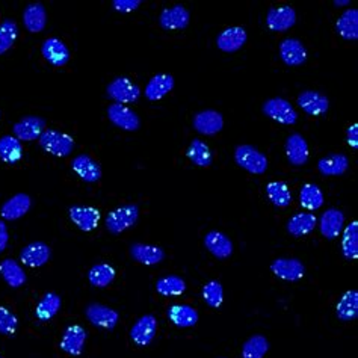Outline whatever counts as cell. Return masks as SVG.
<instances>
[{
  "instance_id": "cell-1",
  "label": "cell",
  "mask_w": 358,
  "mask_h": 358,
  "mask_svg": "<svg viewBox=\"0 0 358 358\" xmlns=\"http://www.w3.org/2000/svg\"><path fill=\"white\" fill-rule=\"evenodd\" d=\"M234 161L241 168L251 174H256V176H260L268 170L266 156L252 145H239L236 148Z\"/></svg>"
},
{
  "instance_id": "cell-2",
  "label": "cell",
  "mask_w": 358,
  "mask_h": 358,
  "mask_svg": "<svg viewBox=\"0 0 358 358\" xmlns=\"http://www.w3.org/2000/svg\"><path fill=\"white\" fill-rule=\"evenodd\" d=\"M38 139L42 150L56 157H65L74 150L73 138L58 130H44Z\"/></svg>"
},
{
  "instance_id": "cell-3",
  "label": "cell",
  "mask_w": 358,
  "mask_h": 358,
  "mask_svg": "<svg viewBox=\"0 0 358 358\" xmlns=\"http://www.w3.org/2000/svg\"><path fill=\"white\" fill-rule=\"evenodd\" d=\"M139 207L136 204H126L112 211L106 216V229L112 234H120L138 222Z\"/></svg>"
},
{
  "instance_id": "cell-4",
  "label": "cell",
  "mask_w": 358,
  "mask_h": 358,
  "mask_svg": "<svg viewBox=\"0 0 358 358\" xmlns=\"http://www.w3.org/2000/svg\"><path fill=\"white\" fill-rule=\"evenodd\" d=\"M106 94L111 100L118 104L135 103L141 97V90L127 77H117L108 85Z\"/></svg>"
},
{
  "instance_id": "cell-5",
  "label": "cell",
  "mask_w": 358,
  "mask_h": 358,
  "mask_svg": "<svg viewBox=\"0 0 358 358\" xmlns=\"http://www.w3.org/2000/svg\"><path fill=\"white\" fill-rule=\"evenodd\" d=\"M261 109H263V113L266 117L286 126H293L296 121H298V113L293 109L291 101L280 97L266 100Z\"/></svg>"
},
{
  "instance_id": "cell-6",
  "label": "cell",
  "mask_w": 358,
  "mask_h": 358,
  "mask_svg": "<svg viewBox=\"0 0 358 358\" xmlns=\"http://www.w3.org/2000/svg\"><path fill=\"white\" fill-rule=\"evenodd\" d=\"M108 117L111 120L112 124H115L117 127L127 130V132H135L141 126V120L136 115V113L124 106V104L113 103L108 108Z\"/></svg>"
},
{
  "instance_id": "cell-7",
  "label": "cell",
  "mask_w": 358,
  "mask_h": 358,
  "mask_svg": "<svg viewBox=\"0 0 358 358\" xmlns=\"http://www.w3.org/2000/svg\"><path fill=\"white\" fill-rule=\"evenodd\" d=\"M86 313V318L91 322L92 325L95 327H100L104 329H113L118 324V313L115 310H112L106 305L103 304H97V302H92L90 304L88 307L85 310Z\"/></svg>"
},
{
  "instance_id": "cell-8",
  "label": "cell",
  "mask_w": 358,
  "mask_h": 358,
  "mask_svg": "<svg viewBox=\"0 0 358 358\" xmlns=\"http://www.w3.org/2000/svg\"><path fill=\"white\" fill-rule=\"evenodd\" d=\"M224 127V118L218 111L207 109L198 112L194 117V129L198 133L213 136L220 133Z\"/></svg>"
},
{
  "instance_id": "cell-9",
  "label": "cell",
  "mask_w": 358,
  "mask_h": 358,
  "mask_svg": "<svg viewBox=\"0 0 358 358\" xmlns=\"http://www.w3.org/2000/svg\"><path fill=\"white\" fill-rule=\"evenodd\" d=\"M296 23V13L291 6H278L270 8L266 15V24L274 32H286L289 31Z\"/></svg>"
},
{
  "instance_id": "cell-10",
  "label": "cell",
  "mask_w": 358,
  "mask_h": 358,
  "mask_svg": "<svg viewBox=\"0 0 358 358\" xmlns=\"http://www.w3.org/2000/svg\"><path fill=\"white\" fill-rule=\"evenodd\" d=\"M46 120L41 117L29 115L22 118L19 123L14 124V135L19 141H35L44 132Z\"/></svg>"
},
{
  "instance_id": "cell-11",
  "label": "cell",
  "mask_w": 358,
  "mask_h": 358,
  "mask_svg": "<svg viewBox=\"0 0 358 358\" xmlns=\"http://www.w3.org/2000/svg\"><path fill=\"white\" fill-rule=\"evenodd\" d=\"M157 331V320L153 314H145V316L139 318L135 325L130 329V337L138 346H148L156 336Z\"/></svg>"
},
{
  "instance_id": "cell-12",
  "label": "cell",
  "mask_w": 358,
  "mask_h": 358,
  "mask_svg": "<svg viewBox=\"0 0 358 358\" xmlns=\"http://www.w3.org/2000/svg\"><path fill=\"white\" fill-rule=\"evenodd\" d=\"M189 22L190 14L183 5H176L172 8H168V10H163L159 17L161 28L165 31L185 29L189 26Z\"/></svg>"
},
{
  "instance_id": "cell-13",
  "label": "cell",
  "mask_w": 358,
  "mask_h": 358,
  "mask_svg": "<svg viewBox=\"0 0 358 358\" xmlns=\"http://www.w3.org/2000/svg\"><path fill=\"white\" fill-rule=\"evenodd\" d=\"M345 225V215L339 209L331 207L328 211L322 213L319 220V229L324 238L333 241L339 238V234L342 233Z\"/></svg>"
},
{
  "instance_id": "cell-14",
  "label": "cell",
  "mask_w": 358,
  "mask_h": 358,
  "mask_svg": "<svg viewBox=\"0 0 358 358\" xmlns=\"http://www.w3.org/2000/svg\"><path fill=\"white\" fill-rule=\"evenodd\" d=\"M270 270L284 282H298L305 274V268L298 259H277L270 265Z\"/></svg>"
},
{
  "instance_id": "cell-15",
  "label": "cell",
  "mask_w": 358,
  "mask_h": 358,
  "mask_svg": "<svg viewBox=\"0 0 358 358\" xmlns=\"http://www.w3.org/2000/svg\"><path fill=\"white\" fill-rule=\"evenodd\" d=\"M280 58L286 65L298 67L307 60V49L300 40L286 38L280 44Z\"/></svg>"
},
{
  "instance_id": "cell-16",
  "label": "cell",
  "mask_w": 358,
  "mask_h": 358,
  "mask_svg": "<svg viewBox=\"0 0 358 358\" xmlns=\"http://www.w3.org/2000/svg\"><path fill=\"white\" fill-rule=\"evenodd\" d=\"M247 42V31L239 26L222 31L216 38V46L225 54H234L241 50Z\"/></svg>"
},
{
  "instance_id": "cell-17",
  "label": "cell",
  "mask_w": 358,
  "mask_h": 358,
  "mask_svg": "<svg viewBox=\"0 0 358 358\" xmlns=\"http://www.w3.org/2000/svg\"><path fill=\"white\" fill-rule=\"evenodd\" d=\"M51 251L44 242H32L20 251L22 263L29 268H40L50 260Z\"/></svg>"
},
{
  "instance_id": "cell-18",
  "label": "cell",
  "mask_w": 358,
  "mask_h": 358,
  "mask_svg": "<svg viewBox=\"0 0 358 358\" xmlns=\"http://www.w3.org/2000/svg\"><path fill=\"white\" fill-rule=\"evenodd\" d=\"M298 106L311 117H319L329 108L327 95L318 91H304L298 95Z\"/></svg>"
},
{
  "instance_id": "cell-19",
  "label": "cell",
  "mask_w": 358,
  "mask_h": 358,
  "mask_svg": "<svg viewBox=\"0 0 358 358\" xmlns=\"http://www.w3.org/2000/svg\"><path fill=\"white\" fill-rule=\"evenodd\" d=\"M70 220L82 231H92L99 225L100 212L91 206H73L70 209Z\"/></svg>"
},
{
  "instance_id": "cell-20",
  "label": "cell",
  "mask_w": 358,
  "mask_h": 358,
  "mask_svg": "<svg viewBox=\"0 0 358 358\" xmlns=\"http://www.w3.org/2000/svg\"><path fill=\"white\" fill-rule=\"evenodd\" d=\"M286 154L293 167H302L309 161V144L304 136L293 133L286 141Z\"/></svg>"
},
{
  "instance_id": "cell-21",
  "label": "cell",
  "mask_w": 358,
  "mask_h": 358,
  "mask_svg": "<svg viewBox=\"0 0 358 358\" xmlns=\"http://www.w3.org/2000/svg\"><path fill=\"white\" fill-rule=\"evenodd\" d=\"M72 168L86 183H95L101 179L100 165L86 154L76 156L72 162Z\"/></svg>"
},
{
  "instance_id": "cell-22",
  "label": "cell",
  "mask_w": 358,
  "mask_h": 358,
  "mask_svg": "<svg viewBox=\"0 0 358 358\" xmlns=\"http://www.w3.org/2000/svg\"><path fill=\"white\" fill-rule=\"evenodd\" d=\"M85 340H86L85 328H82L81 325H70L65 329L64 337H63V340H60L59 346L68 355L77 357V355H81L83 351Z\"/></svg>"
},
{
  "instance_id": "cell-23",
  "label": "cell",
  "mask_w": 358,
  "mask_h": 358,
  "mask_svg": "<svg viewBox=\"0 0 358 358\" xmlns=\"http://www.w3.org/2000/svg\"><path fill=\"white\" fill-rule=\"evenodd\" d=\"M41 54L46 60L55 67H64L70 60V50L58 38H49L41 47Z\"/></svg>"
},
{
  "instance_id": "cell-24",
  "label": "cell",
  "mask_w": 358,
  "mask_h": 358,
  "mask_svg": "<svg viewBox=\"0 0 358 358\" xmlns=\"http://www.w3.org/2000/svg\"><path fill=\"white\" fill-rule=\"evenodd\" d=\"M349 167V159L345 154L334 153L328 154L318 162V170L325 177H337L342 176L348 171Z\"/></svg>"
},
{
  "instance_id": "cell-25",
  "label": "cell",
  "mask_w": 358,
  "mask_h": 358,
  "mask_svg": "<svg viewBox=\"0 0 358 358\" xmlns=\"http://www.w3.org/2000/svg\"><path fill=\"white\" fill-rule=\"evenodd\" d=\"M204 245L216 259H227L233 252V243L230 238L220 231H209L204 238Z\"/></svg>"
},
{
  "instance_id": "cell-26",
  "label": "cell",
  "mask_w": 358,
  "mask_h": 358,
  "mask_svg": "<svg viewBox=\"0 0 358 358\" xmlns=\"http://www.w3.org/2000/svg\"><path fill=\"white\" fill-rule=\"evenodd\" d=\"M31 197L26 195V194H17L13 198L8 200V202L2 206V216L5 218L6 221H15V220H20L26 213L29 212L31 209Z\"/></svg>"
},
{
  "instance_id": "cell-27",
  "label": "cell",
  "mask_w": 358,
  "mask_h": 358,
  "mask_svg": "<svg viewBox=\"0 0 358 358\" xmlns=\"http://www.w3.org/2000/svg\"><path fill=\"white\" fill-rule=\"evenodd\" d=\"M23 24L31 33H38L46 28L47 13L41 3H31L23 13Z\"/></svg>"
},
{
  "instance_id": "cell-28",
  "label": "cell",
  "mask_w": 358,
  "mask_h": 358,
  "mask_svg": "<svg viewBox=\"0 0 358 358\" xmlns=\"http://www.w3.org/2000/svg\"><path fill=\"white\" fill-rule=\"evenodd\" d=\"M174 88V77L171 74H157L145 86V97L152 101L162 100Z\"/></svg>"
},
{
  "instance_id": "cell-29",
  "label": "cell",
  "mask_w": 358,
  "mask_h": 358,
  "mask_svg": "<svg viewBox=\"0 0 358 358\" xmlns=\"http://www.w3.org/2000/svg\"><path fill=\"white\" fill-rule=\"evenodd\" d=\"M130 254L143 265H157L165 259V252L159 247L147 245V243H133L130 247Z\"/></svg>"
},
{
  "instance_id": "cell-30",
  "label": "cell",
  "mask_w": 358,
  "mask_h": 358,
  "mask_svg": "<svg viewBox=\"0 0 358 358\" xmlns=\"http://www.w3.org/2000/svg\"><path fill=\"white\" fill-rule=\"evenodd\" d=\"M168 318L176 327L189 328L198 322V311L190 305L176 304L168 309Z\"/></svg>"
},
{
  "instance_id": "cell-31",
  "label": "cell",
  "mask_w": 358,
  "mask_h": 358,
  "mask_svg": "<svg viewBox=\"0 0 358 358\" xmlns=\"http://www.w3.org/2000/svg\"><path fill=\"white\" fill-rule=\"evenodd\" d=\"M316 224L318 218L314 213H296L287 222V231L295 238H302V236L310 234Z\"/></svg>"
},
{
  "instance_id": "cell-32",
  "label": "cell",
  "mask_w": 358,
  "mask_h": 358,
  "mask_svg": "<svg viewBox=\"0 0 358 358\" xmlns=\"http://www.w3.org/2000/svg\"><path fill=\"white\" fill-rule=\"evenodd\" d=\"M336 28L340 37L348 41H355L358 38V11L355 8L346 10L339 17Z\"/></svg>"
},
{
  "instance_id": "cell-33",
  "label": "cell",
  "mask_w": 358,
  "mask_h": 358,
  "mask_svg": "<svg viewBox=\"0 0 358 358\" xmlns=\"http://www.w3.org/2000/svg\"><path fill=\"white\" fill-rule=\"evenodd\" d=\"M336 314L340 320L349 322L358 316V292L348 291L337 302Z\"/></svg>"
},
{
  "instance_id": "cell-34",
  "label": "cell",
  "mask_w": 358,
  "mask_h": 358,
  "mask_svg": "<svg viewBox=\"0 0 358 358\" xmlns=\"http://www.w3.org/2000/svg\"><path fill=\"white\" fill-rule=\"evenodd\" d=\"M23 156L22 141L15 136H2L0 138V161L5 163H17Z\"/></svg>"
},
{
  "instance_id": "cell-35",
  "label": "cell",
  "mask_w": 358,
  "mask_h": 358,
  "mask_svg": "<svg viewBox=\"0 0 358 358\" xmlns=\"http://www.w3.org/2000/svg\"><path fill=\"white\" fill-rule=\"evenodd\" d=\"M0 275H2L6 284L14 287V289L26 283V274L23 268L13 259H6L0 263Z\"/></svg>"
},
{
  "instance_id": "cell-36",
  "label": "cell",
  "mask_w": 358,
  "mask_h": 358,
  "mask_svg": "<svg viewBox=\"0 0 358 358\" xmlns=\"http://www.w3.org/2000/svg\"><path fill=\"white\" fill-rule=\"evenodd\" d=\"M60 310V296L58 293H46L35 309V316L40 320H49L55 318Z\"/></svg>"
},
{
  "instance_id": "cell-37",
  "label": "cell",
  "mask_w": 358,
  "mask_h": 358,
  "mask_svg": "<svg viewBox=\"0 0 358 358\" xmlns=\"http://www.w3.org/2000/svg\"><path fill=\"white\" fill-rule=\"evenodd\" d=\"M269 202L277 207H287L292 203V194L284 181H270L266 186Z\"/></svg>"
},
{
  "instance_id": "cell-38",
  "label": "cell",
  "mask_w": 358,
  "mask_h": 358,
  "mask_svg": "<svg viewBox=\"0 0 358 358\" xmlns=\"http://www.w3.org/2000/svg\"><path fill=\"white\" fill-rule=\"evenodd\" d=\"M300 203L307 211H318V209L324 206V194H322V190L316 185L307 183V185L301 188Z\"/></svg>"
},
{
  "instance_id": "cell-39",
  "label": "cell",
  "mask_w": 358,
  "mask_h": 358,
  "mask_svg": "<svg viewBox=\"0 0 358 358\" xmlns=\"http://www.w3.org/2000/svg\"><path fill=\"white\" fill-rule=\"evenodd\" d=\"M188 157L194 162V165H197V167L207 168L212 165V153L202 139H194V141L189 144Z\"/></svg>"
},
{
  "instance_id": "cell-40",
  "label": "cell",
  "mask_w": 358,
  "mask_h": 358,
  "mask_svg": "<svg viewBox=\"0 0 358 358\" xmlns=\"http://www.w3.org/2000/svg\"><path fill=\"white\" fill-rule=\"evenodd\" d=\"M342 252L348 260L358 259V222L352 221L343 231Z\"/></svg>"
},
{
  "instance_id": "cell-41",
  "label": "cell",
  "mask_w": 358,
  "mask_h": 358,
  "mask_svg": "<svg viewBox=\"0 0 358 358\" xmlns=\"http://www.w3.org/2000/svg\"><path fill=\"white\" fill-rule=\"evenodd\" d=\"M156 291L162 296H179L186 291V283L181 277L168 275L157 280Z\"/></svg>"
},
{
  "instance_id": "cell-42",
  "label": "cell",
  "mask_w": 358,
  "mask_h": 358,
  "mask_svg": "<svg viewBox=\"0 0 358 358\" xmlns=\"http://www.w3.org/2000/svg\"><path fill=\"white\" fill-rule=\"evenodd\" d=\"M88 278H90V283L92 286L103 289V287H108L113 282V278H115V269H113L111 265H106V263L94 265L90 269Z\"/></svg>"
},
{
  "instance_id": "cell-43",
  "label": "cell",
  "mask_w": 358,
  "mask_h": 358,
  "mask_svg": "<svg viewBox=\"0 0 358 358\" xmlns=\"http://www.w3.org/2000/svg\"><path fill=\"white\" fill-rule=\"evenodd\" d=\"M269 349V342L263 336H252L242 346V358H263Z\"/></svg>"
},
{
  "instance_id": "cell-44",
  "label": "cell",
  "mask_w": 358,
  "mask_h": 358,
  "mask_svg": "<svg viewBox=\"0 0 358 358\" xmlns=\"http://www.w3.org/2000/svg\"><path fill=\"white\" fill-rule=\"evenodd\" d=\"M17 35H19V28H17V23L14 20L6 19L0 24V55L6 54L13 47Z\"/></svg>"
},
{
  "instance_id": "cell-45",
  "label": "cell",
  "mask_w": 358,
  "mask_h": 358,
  "mask_svg": "<svg viewBox=\"0 0 358 358\" xmlns=\"http://www.w3.org/2000/svg\"><path fill=\"white\" fill-rule=\"evenodd\" d=\"M203 298L206 301V304L209 307L212 309H218L221 307L224 302V289L222 284L220 282H209L204 287H203Z\"/></svg>"
},
{
  "instance_id": "cell-46",
  "label": "cell",
  "mask_w": 358,
  "mask_h": 358,
  "mask_svg": "<svg viewBox=\"0 0 358 358\" xmlns=\"http://www.w3.org/2000/svg\"><path fill=\"white\" fill-rule=\"evenodd\" d=\"M17 327H19V320H17L15 314L5 307H0V334L13 336Z\"/></svg>"
},
{
  "instance_id": "cell-47",
  "label": "cell",
  "mask_w": 358,
  "mask_h": 358,
  "mask_svg": "<svg viewBox=\"0 0 358 358\" xmlns=\"http://www.w3.org/2000/svg\"><path fill=\"white\" fill-rule=\"evenodd\" d=\"M139 5H141V0H113L112 2V6L118 13H132L138 10Z\"/></svg>"
},
{
  "instance_id": "cell-48",
  "label": "cell",
  "mask_w": 358,
  "mask_h": 358,
  "mask_svg": "<svg viewBox=\"0 0 358 358\" xmlns=\"http://www.w3.org/2000/svg\"><path fill=\"white\" fill-rule=\"evenodd\" d=\"M346 139H348V144L351 145L354 150H357L358 148V124H352L351 127H348Z\"/></svg>"
},
{
  "instance_id": "cell-49",
  "label": "cell",
  "mask_w": 358,
  "mask_h": 358,
  "mask_svg": "<svg viewBox=\"0 0 358 358\" xmlns=\"http://www.w3.org/2000/svg\"><path fill=\"white\" fill-rule=\"evenodd\" d=\"M8 239H10V236H8L6 224L3 221H0V252L5 251L8 245Z\"/></svg>"
},
{
  "instance_id": "cell-50",
  "label": "cell",
  "mask_w": 358,
  "mask_h": 358,
  "mask_svg": "<svg viewBox=\"0 0 358 358\" xmlns=\"http://www.w3.org/2000/svg\"><path fill=\"white\" fill-rule=\"evenodd\" d=\"M349 5H351L349 0H336L334 2V6H349Z\"/></svg>"
},
{
  "instance_id": "cell-51",
  "label": "cell",
  "mask_w": 358,
  "mask_h": 358,
  "mask_svg": "<svg viewBox=\"0 0 358 358\" xmlns=\"http://www.w3.org/2000/svg\"><path fill=\"white\" fill-rule=\"evenodd\" d=\"M0 358H2V357H0Z\"/></svg>"
}]
</instances>
